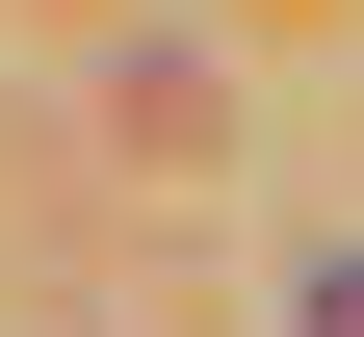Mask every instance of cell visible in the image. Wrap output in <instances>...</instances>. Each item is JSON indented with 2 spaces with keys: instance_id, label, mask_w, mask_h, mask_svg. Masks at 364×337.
<instances>
[{
  "instance_id": "1",
  "label": "cell",
  "mask_w": 364,
  "mask_h": 337,
  "mask_svg": "<svg viewBox=\"0 0 364 337\" xmlns=\"http://www.w3.org/2000/svg\"><path fill=\"white\" fill-rule=\"evenodd\" d=\"M312 337H364V260H312Z\"/></svg>"
}]
</instances>
